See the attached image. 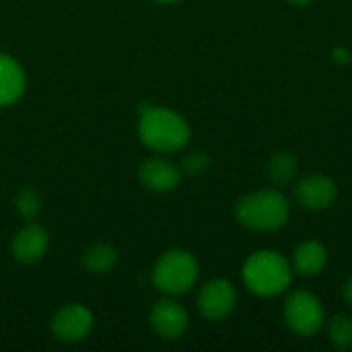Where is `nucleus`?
I'll return each mask as SVG.
<instances>
[{
	"label": "nucleus",
	"instance_id": "19",
	"mask_svg": "<svg viewBox=\"0 0 352 352\" xmlns=\"http://www.w3.org/2000/svg\"><path fill=\"white\" fill-rule=\"evenodd\" d=\"M342 295H344V301L352 305V276L344 283V287H342Z\"/></svg>",
	"mask_w": 352,
	"mask_h": 352
},
{
	"label": "nucleus",
	"instance_id": "13",
	"mask_svg": "<svg viewBox=\"0 0 352 352\" xmlns=\"http://www.w3.org/2000/svg\"><path fill=\"white\" fill-rule=\"evenodd\" d=\"M328 264V250L322 241L307 239L293 252V272L299 276H316Z\"/></svg>",
	"mask_w": 352,
	"mask_h": 352
},
{
	"label": "nucleus",
	"instance_id": "21",
	"mask_svg": "<svg viewBox=\"0 0 352 352\" xmlns=\"http://www.w3.org/2000/svg\"><path fill=\"white\" fill-rule=\"evenodd\" d=\"M289 2H293V4H307V2H311V0H289Z\"/></svg>",
	"mask_w": 352,
	"mask_h": 352
},
{
	"label": "nucleus",
	"instance_id": "6",
	"mask_svg": "<svg viewBox=\"0 0 352 352\" xmlns=\"http://www.w3.org/2000/svg\"><path fill=\"white\" fill-rule=\"evenodd\" d=\"M237 293L235 287L225 278L206 283L198 293V311L208 322H221L235 309Z\"/></svg>",
	"mask_w": 352,
	"mask_h": 352
},
{
	"label": "nucleus",
	"instance_id": "8",
	"mask_svg": "<svg viewBox=\"0 0 352 352\" xmlns=\"http://www.w3.org/2000/svg\"><path fill=\"white\" fill-rule=\"evenodd\" d=\"M293 194L299 206L307 210H326L334 204L338 196V188L328 175L314 173L299 179L293 188Z\"/></svg>",
	"mask_w": 352,
	"mask_h": 352
},
{
	"label": "nucleus",
	"instance_id": "20",
	"mask_svg": "<svg viewBox=\"0 0 352 352\" xmlns=\"http://www.w3.org/2000/svg\"><path fill=\"white\" fill-rule=\"evenodd\" d=\"M336 60H349V52H344V50H336Z\"/></svg>",
	"mask_w": 352,
	"mask_h": 352
},
{
	"label": "nucleus",
	"instance_id": "16",
	"mask_svg": "<svg viewBox=\"0 0 352 352\" xmlns=\"http://www.w3.org/2000/svg\"><path fill=\"white\" fill-rule=\"evenodd\" d=\"M328 340L334 349L346 351L352 346V320L346 314H338L328 322Z\"/></svg>",
	"mask_w": 352,
	"mask_h": 352
},
{
	"label": "nucleus",
	"instance_id": "11",
	"mask_svg": "<svg viewBox=\"0 0 352 352\" xmlns=\"http://www.w3.org/2000/svg\"><path fill=\"white\" fill-rule=\"evenodd\" d=\"M138 177L144 184V188L165 194V192H173L182 179V171L167 159L161 157H151L146 161H142V165L138 167Z\"/></svg>",
	"mask_w": 352,
	"mask_h": 352
},
{
	"label": "nucleus",
	"instance_id": "12",
	"mask_svg": "<svg viewBox=\"0 0 352 352\" xmlns=\"http://www.w3.org/2000/svg\"><path fill=\"white\" fill-rule=\"evenodd\" d=\"M27 76L23 66L6 54H0V107L12 105L25 93Z\"/></svg>",
	"mask_w": 352,
	"mask_h": 352
},
{
	"label": "nucleus",
	"instance_id": "14",
	"mask_svg": "<svg viewBox=\"0 0 352 352\" xmlns=\"http://www.w3.org/2000/svg\"><path fill=\"white\" fill-rule=\"evenodd\" d=\"M116 262H118V252L109 243H95L82 256L85 268L89 272H93V274H105V272H109Z\"/></svg>",
	"mask_w": 352,
	"mask_h": 352
},
{
	"label": "nucleus",
	"instance_id": "5",
	"mask_svg": "<svg viewBox=\"0 0 352 352\" xmlns=\"http://www.w3.org/2000/svg\"><path fill=\"white\" fill-rule=\"evenodd\" d=\"M285 324L299 336L311 338L326 324V311L322 301L309 291H293L283 305Z\"/></svg>",
	"mask_w": 352,
	"mask_h": 352
},
{
	"label": "nucleus",
	"instance_id": "3",
	"mask_svg": "<svg viewBox=\"0 0 352 352\" xmlns=\"http://www.w3.org/2000/svg\"><path fill=\"white\" fill-rule=\"evenodd\" d=\"M293 266L274 250L254 252L241 270L243 285L258 297H276L285 293L293 280Z\"/></svg>",
	"mask_w": 352,
	"mask_h": 352
},
{
	"label": "nucleus",
	"instance_id": "7",
	"mask_svg": "<svg viewBox=\"0 0 352 352\" xmlns=\"http://www.w3.org/2000/svg\"><path fill=\"white\" fill-rule=\"evenodd\" d=\"M93 314L85 305H66L52 318V334L56 340L74 344L85 340L93 330Z\"/></svg>",
	"mask_w": 352,
	"mask_h": 352
},
{
	"label": "nucleus",
	"instance_id": "15",
	"mask_svg": "<svg viewBox=\"0 0 352 352\" xmlns=\"http://www.w3.org/2000/svg\"><path fill=\"white\" fill-rule=\"evenodd\" d=\"M297 173V157L289 151L274 153L268 161V175L276 186L289 184Z\"/></svg>",
	"mask_w": 352,
	"mask_h": 352
},
{
	"label": "nucleus",
	"instance_id": "1",
	"mask_svg": "<svg viewBox=\"0 0 352 352\" xmlns=\"http://www.w3.org/2000/svg\"><path fill=\"white\" fill-rule=\"evenodd\" d=\"M138 136L142 144L155 153H177L190 142L192 130L186 118L173 109L142 107Z\"/></svg>",
	"mask_w": 352,
	"mask_h": 352
},
{
	"label": "nucleus",
	"instance_id": "22",
	"mask_svg": "<svg viewBox=\"0 0 352 352\" xmlns=\"http://www.w3.org/2000/svg\"><path fill=\"white\" fill-rule=\"evenodd\" d=\"M157 2H165V4H171V2H179V0H157Z\"/></svg>",
	"mask_w": 352,
	"mask_h": 352
},
{
	"label": "nucleus",
	"instance_id": "10",
	"mask_svg": "<svg viewBox=\"0 0 352 352\" xmlns=\"http://www.w3.org/2000/svg\"><path fill=\"white\" fill-rule=\"evenodd\" d=\"M47 245H50L47 231L41 225L31 221L12 237L10 252H12V258L21 264H35L45 256Z\"/></svg>",
	"mask_w": 352,
	"mask_h": 352
},
{
	"label": "nucleus",
	"instance_id": "2",
	"mask_svg": "<svg viewBox=\"0 0 352 352\" xmlns=\"http://www.w3.org/2000/svg\"><path fill=\"white\" fill-rule=\"evenodd\" d=\"M289 217H291L289 200L285 198V194H280L274 188L252 192L235 204L237 223L258 233H270L283 229Z\"/></svg>",
	"mask_w": 352,
	"mask_h": 352
},
{
	"label": "nucleus",
	"instance_id": "9",
	"mask_svg": "<svg viewBox=\"0 0 352 352\" xmlns=\"http://www.w3.org/2000/svg\"><path fill=\"white\" fill-rule=\"evenodd\" d=\"M190 324L188 311L173 299H163L151 309V326L165 340H177L186 334Z\"/></svg>",
	"mask_w": 352,
	"mask_h": 352
},
{
	"label": "nucleus",
	"instance_id": "17",
	"mask_svg": "<svg viewBox=\"0 0 352 352\" xmlns=\"http://www.w3.org/2000/svg\"><path fill=\"white\" fill-rule=\"evenodd\" d=\"M14 206H16V210H19L21 217H25V219H35L37 212L41 210V198H39V194H37L35 190L25 188V190L19 192V196H16V200H14Z\"/></svg>",
	"mask_w": 352,
	"mask_h": 352
},
{
	"label": "nucleus",
	"instance_id": "18",
	"mask_svg": "<svg viewBox=\"0 0 352 352\" xmlns=\"http://www.w3.org/2000/svg\"><path fill=\"white\" fill-rule=\"evenodd\" d=\"M206 167H208V155L206 153L194 151L184 159V171H188L190 175H198V173L206 171Z\"/></svg>",
	"mask_w": 352,
	"mask_h": 352
},
{
	"label": "nucleus",
	"instance_id": "4",
	"mask_svg": "<svg viewBox=\"0 0 352 352\" xmlns=\"http://www.w3.org/2000/svg\"><path fill=\"white\" fill-rule=\"evenodd\" d=\"M198 280V262L186 250L165 252L153 268V287L169 297L186 295Z\"/></svg>",
	"mask_w": 352,
	"mask_h": 352
}]
</instances>
